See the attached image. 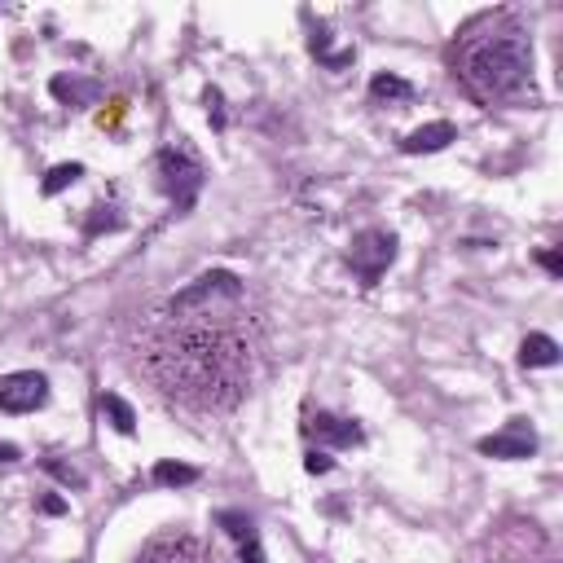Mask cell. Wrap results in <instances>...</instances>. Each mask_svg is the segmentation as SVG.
<instances>
[{
  "instance_id": "obj_20",
  "label": "cell",
  "mask_w": 563,
  "mask_h": 563,
  "mask_svg": "<svg viewBox=\"0 0 563 563\" xmlns=\"http://www.w3.org/2000/svg\"><path fill=\"white\" fill-rule=\"evenodd\" d=\"M330 467H335V462H330V454H322V449H313V454L304 458V471H308V476H326Z\"/></svg>"
},
{
  "instance_id": "obj_1",
  "label": "cell",
  "mask_w": 563,
  "mask_h": 563,
  "mask_svg": "<svg viewBox=\"0 0 563 563\" xmlns=\"http://www.w3.org/2000/svg\"><path fill=\"white\" fill-rule=\"evenodd\" d=\"M146 370L194 410H229L251 383V348L234 330H181L146 352Z\"/></svg>"
},
{
  "instance_id": "obj_12",
  "label": "cell",
  "mask_w": 563,
  "mask_h": 563,
  "mask_svg": "<svg viewBox=\"0 0 563 563\" xmlns=\"http://www.w3.org/2000/svg\"><path fill=\"white\" fill-rule=\"evenodd\" d=\"M520 366L524 370H546V366H559V344L550 335H528L520 344Z\"/></svg>"
},
{
  "instance_id": "obj_24",
  "label": "cell",
  "mask_w": 563,
  "mask_h": 563,
  "mask_svg": "<svg viewBox=\"0 0 563 563\" xmlns=\"http://www.w3.org/2000/svg\"><path fill=\"white\" fill-rule=\"evenodd\" d=\"M40 511H44V515H62V511H66V502H62V498H44V502H40Z\"/></svg>"
},
{
  "instance_id": "obj_18",
  "label": "cell",
  "mask_w": 563,
  "mask_h": 563,
  "mask_svg": "<svg viewBox=\"0 0 563 563\" xmlns=\"http://www.w3.org/2000/svg\"><path fill=\"white\" fill-rule=\"evenodd\" d=\"M119 225H124V220L115 216V207H93V216H88L84 234H88V238H97L102 229H119Z\"/></svg>"
},
{
  "instance_id": "obj_9",
  "label": "cell",
  "mask_w": 563,
  "mask_h": 563,
  "mask_svg": "<svg viewBox=\"0 0 563 563\" xmlns=\"http://www.w3.org/2000/svg\"><path fill=\"white\" fill-rule=\"evenodd\" d=\"M216 524L225 528L229 537H234L242 563H264V546H260V533H256V520H251V515H242V511H220Z\"/></svg>"
},
{
  "instance_id": "obj_2",
  "label": "cell",
  "mask_w": 563,
  "mask_h": 563,
  "mask_svg": "<svg viewBox=\"0 0 563 563\" xmlns=\"http://www.w3.org/2000/svg\"><path fill=\"white\" fill-rule=\"evenodd\" d=\"M462 84H467L471 97L498 106V102H515V97L528 88V75H533V49H528L524 31H493V36L476 40L467 53H462Z\"/></svg>"
},
{
  "instance_id": "obj_13",
  "label": "cell",
  "mask_w": 563,
  "mask_h": 563,
  "mask_svg": "<svg viewBox=\"0 0 563 563\" xmlns=\"http://www.w3.org/2000/svg\"><path fill=\"white\" fill-rule=\"evenodd\" d=\"M97 405H102L106 423L115 427L119 436H132V432H137V410H132V405H128L119 392H102V401H97Z\"/></svg>"
},
{
  "instance_id": "obj_3",
  "label": "cell",
  "mask_w": 563,
  "mask_h": 563,
  "mask_svg": "<svg viewBox=\"0 0 563 563\" xmlns=\"http://www.w3.org/2000/svg\"><path fill=\"white\" fill-rule=\"evenodd\" d=\"M242 300V278L229 269H212L203 278H194L185 291H176L168 300V317H190V313H207L216 304H234Z\"/></svg>"
},
{
  "instance_id": "obj_4",
  "label": "cell",
  "mask_w": 563,
  "mask_h": 563,
  "mask_svg": "<svg viewBox=\"0 0 563 563\" xmlns=\"http://www.w3.org/2000/svg\"><path fill=\"white\" fill-rule=\"evenodd\" d=\"M154 168H159V185H163V194H168L176 207H194L198 190H203V163H198L190 150H181V146L159 150Z\"/></svg>"
},
{
  "instance_id": "obj_8",
  "label": "cell",
  "mask_w": 563,
  "mask_h": 563,
  "mask_svg": "<svg viewBox=\"0 0 563 563\" xmlns=\"http://www.w3.org/2000/svg\"><path fill=\"white\" fill-rule=\"evenodd\" d=\"M137 563H207V555H203V546H198L194 537L163 533V537H154V542L141 550Z\"/></svg>"
},
{
  "instance_id": "obj_21",
  "label": "cell",
  "mask_w": 563,
  "mask_h": 563,
  "mask_svg": "<svg viewBox=\"0 0 563 563\" xmlns=\"http://www.w3.org/2000/svg\"><path fill=\"white\" fill-rule=\"evenodd\" d=\"M207 115H212V128H225V110H220V93L207 88Z\"/></svg>"
},
{
  "instance_id": "obj_11",
  "label": "cell",
  "mask_w": 563,
  "mask_h": 563,
  "mask_svg": "<svg viewBox=\"0 0 563 563\" xmlns=\"http://www.w3.org/2000/svg\"><path fill=\"white\" fill-rule=\"evenodd\" d=\"M449 141H458V128L449 124V119H436V124L414 128L410 137L401 141V150H405V154H436V150H445Z\"/></svg>"
},
{
  "instance_id": "obj_5",
  "label": "cell",
  "mask_w": 563,
  "mask_h": 563,
  "mask_svg": "<svg viewBox=\"0 0 563 563\" xmlns=\"http://www.w3.org/2000/svg\"><path fill=\"white\" fill-rule=\"evenodd\" d=\"M392 260H396V234H388V229H366V234L352 238L348 264L361 282H379L392 269Z\"/></svg>"
},
{
  "instance_id": "obj_19",
  "label": "cell",
  "mask_w": 563,
  "mask_h": 563,
  "mask_svg": "<svg viewBox=\"0 0 563 563\" xmlns=\"http://www.w3.org/2000/svg\"><path fill=\"white\" fill-rule=\"evenodd\" d=\"M44 471H49L53 480H62L66 489H84V476H80V471H75V467H66V462H58V458H49V462H44Z\"/></svg>"
},
{
  "instance_id": "obj_6",
  "label": "cell",
  "mask_w": 563,
  "mask_h": 563,
  "mask_svg": "<svg viewBox=\"0 0 563 563\" xmlns=\"http://www.w3.org/2000/svg\"><path fill=\"white\" fill-rule=\"evenodd\" d=\"M49 401V379L40 370L0 374V414H36Z\"/></svg>"
},
{
  "instance_id": "obj_16",
  "label": "cell",
  "mask_w": 563,
  "mask_h": 563,
  "mask_svg": "<svg viewBox=\"0 0 563 563\" xmlns=\"http://www.w3.org/2000/svg\"><path fill=\"white\" fill-rule=\"evenodd\" d=\"M198 480V467H190V462H159L154 467V484H163V489H185V484Z\"/></svg>"
},
{
  "instance_id": "obj_14",
  "label": "cell",
  "mask_w": 563,
  "mask_h": 563,
  "mask_svg": "<svg viewBox=\"0 0 563 563\" xmlns=\"http://www.w3.org/2000/svg\"><path fill=\"white\" fill-rule=\"evenodd\" d=\"M49 88H53V97H58V102H71V106H84V102H97V97H102V84L71 80V75H58Z\"/></svg>"
},
{
  "instance_id": "obj_15",
  "label": "cell",
  "mask_w": 563,
  "mask_h": 563,
  "mask_svg": "<svg viewBox=\"0 0 563 563\" xmlns=\"http://www.w3.org/2000/svg\"><path fill=\"white\" fill-rule=\"evenodd\" d=\"M370 97L374 102H405V97H414V84L410 80H401V75H374L370 80Z\"/></svg>"
},
{
  "instance_id": "obj_23",
  "label": "cell",
  "mask_w": 563,
  "mask_h": 563,
  "mask_svg": "<svg viewBox=\"0 0 563 563\" xmlns=\"http://www.w3.org/2000/svg\"><path fill=\"white\" fill-rule=\"evenodd\" d=\"M18 458H22V449L9 445V440H0V462H18Z\"/></svg>"
},
{
  "instance_id": "obj_22",
  "label": "cell",
  "mask_w": 563,
  "mask_h": 563,
  "mask_svg": "<svg viewBox=\"0 0 563 563\" xmlns=\"http://www.w3.org/2000/svg\"><path fill=\"white\" fill-rule=\"evenodd\" d=\"M542 269L550 273V278H563V256L559 251H542Z\"/></svg>"
},
{
  "instance_id": "obj_17",
  "label": "cell",
  "mask_w": 563,
  "mask_h": 563,
  "mask_svg": "<svg viewBox=\"0 0 563 563\" xmlns=\"http://www.w3.org/2000/svg\"><path fill=\"white\" fill-rule=\"evenodd\" d=\"M84 176V163H58V168H49V176L40 181V194H62L66 185H75Z\"/></svg>"
},
{
  "instance_id": "obj_7",
  "label": "cell",
  "mask_w": 563,
  "mask_h": 563,
  "mask_svg": "<svg viewBox=\"0 0 563 563\" xmlns=\"http://www.w3.org/2000/svg\"><path fill=\"white\" fill-rule=\"evenodd\" d=\"M533 449H537V436H533V427H528L524 418H511V423H506V432H498V436H484V440H480V454H489V458H506V462L533 458Z\"/></svg>"
},
{
  "instance_id": "obj_10",
  "label": "cell",
  "mask_w": 563,
  "mask_h": 563,
  "mask_svg": "<svg viewBox=\"0 0 563 563\" xmlns=\"http://www.w3.org/2000/svg\"><path fill=\"white\" fill-rule=\"evenodd\" d=\"M308 436L326 440V445H339V449L361 445V440H366V432H361L352 418H339V414H326V410H317L313 418H308Z\"/></svg>"
}]
</instances>
